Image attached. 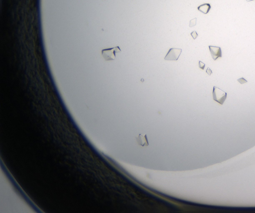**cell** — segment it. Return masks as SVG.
Here are the masks:
<instances>
[{"label": "cell", "instance_id": "6da1fadb", "mask_svg": "<svg viewBox=\"0 0 255 213\" xmlns=\"http://www.w3.org/2000/svg\"><path fill=\"white\" fill-rule=\"evenodd\" d=\"M120 52H121V50L119 46H116L115 47L102 50V55L106 61L114 60L115 59L116 53Z\"/></svg>", "mask_w": 255, "mask_h": 213}, {"label": "cell", "instance_id": "7a4b0ae2", "mask_svg": "<svg viewBox=\"0 0 255 213\" xmlns=\"http://www.w3.org/2000/svg\"><path fill=\"white\" fill-rule=\"evenodd\" d=\"M227 93L223 91L219 88L216 86L213 87V98L215 101L223 105L227 98Z\"/></svg>", "mask_w": 255, "mask_h": 213}, {"label": "cell", "instance_id": "3957f363", "mask_svg": "<svg viewBox=\"0 0 255 213\" xmlns=\"http://www.w3.org/2000/svg\"><path fill=\"white\" fill-rule=\"evenodd\" d=\"M182 52V49L180 48H171L167 52L164 57L165 60H174L176 61L178 59L179 56Z\"/></svg>", "mask_w": 255, "mask_h": 213}, {"label": "cell", "instance_id": "277c9868", "mask_svg": "<svg viewBox=\"0 0 255 213\" xmlns=\"http://www.w3.org/2000/svg\"><path fill=\"white\" fill-rule=\"evenodd\" d=\"M209 48L212 57L214 60H216L219 57H222L221 48L211 46H209Z\"/></svg>", "mask_w": 255, "mask_h": 213}, {"label": "cell", "instance_id": "5b68a950", "mask_svg": "<svg viewBox=\"0 0 255 213\" xmlns=\"http://www.w3.org/2000/svg\"><path fill=\"white\" fill-rule=\"evenodd\" d=\"M198 10L204 14H207L211 9V5L210 4H204L199 6L197 8Z\"/></svg>", "mask_w": 255, "mask_h": 213}, {"label": "cell", "instance_id": "8992f818", "mask_svg": "<svg viewBox=\"0 0 255 213\" xmlns=\"http://www.w3.org/2000/svg\"><path fill=\"white\" fill-rule=\"evenodd\" d=\"M137 140L139 144L142 146L148 145V141H147L146 135H139V137L137 138Z\"/></svg>", "mask_w": 255, "mask_h": 213}, {"label": "cell", "instance_id": "52a82bcc", "mask_svg": "<svg viewBox=\"0 0 255 213\" xmlns=\"http://www.w3.org/2000/svg\"><path fill=\"white\" fill-rule=\"evenodd\" d=\"M196 20L197 18H194L193 20H190V24H189V27H192L193 26H195L196 24Z\"/></svg>", "mask_w": 255, "mask_h": 213}, {"label": "cell", "instance_id": "ba28073f", "mask_svg": "<svg viewBox=\"0 0 255 213\" xmlns=\"http://www.w3.org/2000/svg\"><path fill=\"white\" fill-rule=\"evenodd\" d=\"M237 81L239 82V83L241 84L246 83H247V82H248L246 80H245L243 77L241 78H240V79H238L237 80Z\"/></svg>", "mask_w": 255, "mask_h": 213}, {"label": "cell", "instance_id": "9c48e42d", "mask_svg": "<svg viewBox=\"0 0 255 213\" xmlns=\"http://www.w3.org/2000/svg\"><path fill=\"white\" fill-rule=\"evenodd\" d=\"M191 35L194 40H195L198 37V36L196 31H193V32H192L191 33Z\"/></svg>", "mask_w": 255, "mask_h": 213}, {"label": "cell", "instance_id": "30bf717a", "mask_svg": "<svg viewBox=\"0 0 255 213\" xmlns=\"http://www.w3.org/2000/svg\"><path fill=\"white\" fill-rule=\"evenodd\" d=\"M199 67L200 68H201V69H204V68L205 67V63H204L202 62H201V61H199Z\"/></svg>", "mask_w": 255, "mask_h": 213}, {"label": "cell", "instance_id": "8fae6325", "mask_svg": "<svg viewBox=\"0 0 255 213\" xmlns=\"http://www.w3.org/2000/svg\"><path fill=\"white\" fill-rule=\"evenodd\" d=\"M206 73H207L209 76H210L211 75V74L212 73V70L210 69V68L209 67H207V70H206Z\"/></svg>", "mask_w": 255, "mask_h": 213}, {"label": "cell", "instance_id": "7c38bea8", "mask_svg": "<svg viewBox=\"0 0 255 213\" xmlns=\"http://www.w3.org/2000/svg\"><path fill=\"white\" fill-rule=\"evenodd\" d=\"M247 2H250V1H254V0H246Z\"/></svg>", "mask_w": 255, "mask_h": 213}]
</instances>
